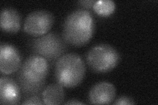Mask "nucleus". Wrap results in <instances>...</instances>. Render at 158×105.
Returning a JSON list of instances; mask_svg holds the SVG:
<instances>
[{
    "mask_svg": "<svg viewBox=\"0 0 158 105\" xmlns=\"http://www.w3.org/2000/svg\"><path fill=\"white\" fill-rule=\"evenodd\" d=\"M49 72V64L44 58L37 55L27 58L19 70L17 79L24 99L42 95Z\"/></svg>",
    "mask_w": 158,
    "mask_h": 105,
    "instance_id": "nucleus-1",
    "label": "nucleus"
},
{
    "mask_svg": "<svg viewBox=\"0 0 158 105\" xmlns=\"http://www.w3.org/2000/svg\"><path fill=\"white\" fill-rule=\"evenodd\" d=\"M94 30L95 22L91 13L79 9L66 17L63 25L62 36L68 45L81 47L90 42Z\"/></svg>",
    "mask_w": 158,
    "mask_h": 105,
    "instance_id": "nucleus-2",
    "label": "nucleus"
},
{
    "mask_svg": "<svg viewBox=\"0 0 158 105\" xmlns=\"http://www.w3.org/2000/svg\"><path fill=\"white\" fill-rule=\"evenodd\" d=\"M86 66L82 58L75 53H65L55 64V78L63 87L78 86L85 76Z\"/></svg>",
    "mask_w": 158,
    "mask_h": 105,
    "instance_id": "nucleus-3",
    "label": "nucleus"
},
{
    "mask_svg": "<svg viewBox=\"0 0 158 105\" xmlns=\"http://www.w3.org/2000/svg\"><path fill=\"white\" fill-rule=\"evenodd\" d=\"M29 46L34 55L44 58L50 64H56L68 49L67 43L56 32H49L33 38Z\"/></svg>",
    "mask_w": 158,
    "mask_h": 105,
    "instance_id": "nucleus-4",
    "label": "nucleus"
},
{
    "mask_svg": "<svg viewBox=\"0 0 158 105\" xmlns=\"http://www.w3.org/2000/svg\"><path fill=\"white\" fill-rule=\"evenodd\" d=\"M120 55L110 45L100 44L88 51L86 60L88 67L96 73H107L114 69L120 61Z\"/></svg>",
    "mask_w": 158,
    "mask_h": 105,
    "instance_id": "nucleus-5",
    "label": "nucleus"
},
{
    "mask_svg": "<svg viewBox=\"0 0 158 105\" xmlns=\"http://www.w3.org/2000/svg\"><path fill=\"white\" fill-rule=\"evenodd\" d=\"M53 14L46 10H36L28 14L24 22V30L32 36L38 37L46 34L52 28Z\"/></svg>",
    "mask_w": 158,
    "mask_h": 105,
    "instance_id": "nucleus-6",
    "label": "nucleus"
},
{
    "mask_svg": "<svg viewBox=\"0 0 158 105\" xmlns=\"http://www.w3.org/2000/svg\"><path fill=\"white\" fill-rule=\"evenodd\" d=\"M21 56L13 45L2 43L0 46V71L3 74L9 75L18 71L21 67Z\"/></svg>",
    "mask_w": 158,
    "mask_h": 105,
    "instance_id": "nucleus-7",
    "label": "nucleus"
},
{
    "mask_svg": "<svg viewBox=\"0 0 158 105\" xmlns=\"http://www.w3.org/2000/svg\"><path fill=\"white\" fill-rule=\"evenodd\" d=\"M116 97V88L111 83L102 82L94 86L88 93L89 103L92 104H110Z\"/></svg>",
    "mask_w": 158,
    "mask_h": 105,
    "instance_id": "nucleus-8",
    "label": "nucleus"
},
{
    "mask_svg": "<svg viewBox=\"0 0 158 105\" xmlns=\"http://www.w3.org/2000/svg\"><path fill=\"white\" fill-rule=\"evenodd\" d=\"M21 97V89L17 82L7 76L0 78V104H18Z\"/></svg>",
    "mask_w": 158,
    "mask_h": 105,
    "instance_id": "nucleus-9",
    "label": "nucleus"
},
{
    "mask_svg": "<svg viewBox=\"0 0 158 105\" xmlns=\"http://www.w3.org/2000/svg\"><path fill=\"white\" fill-rule=\"evenodd\" d=\"M0 26L2 30L9 34L19 32L21 26V14L15 9L6 7L2 10Z\"/></svg>",
    "mask_w": 158,
    "mask_h": 105,
    "instance_id": "nucleus-10",
    "label": "nucleus"
},
{
    "mask_svg": "<svg viewBox=\"0 0 158 105\" xmlns=\"http://www.w3.org/2000/svg\"><path fill=\"white\" fill-rule=\"evenodd\" d=\"M44 104H62L65 98L63 87L59 83H52L45 87L42 93Z\"/></svg>",
    "mask_w": 158,
    "mask_h": 105,
    "instance_id": "nucleus-11",
    "label": "nucleus"
},
{
    "mask_svg": "<svg viewBox=\"0 0 158 105\" xmlns=\"http://www.w3.org/2000/svg\"><path fill=\"white\" fill-rule=\"evenodd\" d=\"M93 10L101 17H109L114 13L115 3L111 0H100L94 5Z\"/></svg>",
    "mask_w": 158,
    "mask_h": 105,
    "instance_id": "nucleus-12",
    "label": "nucleus"
},
{
    "mask_svg": "<svg viewBox=\"0 0 158 105\" xmlns=\"http://www.w3.org/2000/svg\"><path fill=\"white\" fill-rule=\"evenodd\" d=\"M23 104H44L42 95H35L29 97L24 99V101L22 103Z\"/></svg>",
    "mask_w": 158,
    "mask_h": 105,
    "instance_id": "nucleus-13",
    "label": "nucleus"
},
{
    "mask_svg": "<svg viewBox=\"0 0 158 105\" xmlns=\"http://www.w3.org/2000/svg\"><path fill=\"white\" fill-rule=\"evenodd\" d=\"M114 105H123V104H135L136 103L132 98L127 96H121L114 100L113 103Z\"/></svg>",
    "mask_w": 158,
    "mask_h": 105,
    "instance_id": "nucleus-14",
    "label": "nucleus"
},
{
    "mask_svg": "<svg viewBox=\"0 0 158 105\" xmlns=\"http://www.w3.org/2000/svg\"><path fill=\"white\" fill-rule=\"evenodd\" d=\"M96 2L95 0H83V1L78 2V4L83 9H93L94 5L95 4Z\"/></svg>",
    "mask_w": 158,
    "mask_h": 105,
    "instance_id": "nucleus-15",
    "label": "nucleus"
},
{
    "mask_svg": "<svg viewBox=\"0 0 158 105\" xmlns=\"http://www.w3.org/2000/svg\"><path fill=\"white\" fill-rule=\"evenodd\" d=\"M63 104H71V105H73V104H81V105L84 104L83 103L79 101L78 100H77V99H70V100H69L67 102L64 103Z\"/></svg>",
    "mask_w": 158,
    "mask_h": 105,
    "instance_id": "nucleus-16",
    "label": "nucleus"
}]
</instances>
